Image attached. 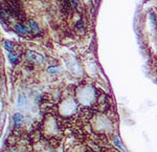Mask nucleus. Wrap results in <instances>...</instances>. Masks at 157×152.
<instances>
[{
	"label": "nucleus",
	"instance_id": "1",
	"mask_svg": "<svg viewBox=\"0 0 157 152\" xmlns=\"http://www.w3.org/2000/svg\"><path fill=\"white\" fill-rule=\"evenodd\" d=\"M28 23H29V29H30L34 34H38V33L40 32V28H39V25H38L37 22L30 20Z\"/></svg>",
	"mask_w": 157,
	"mask_h": 152
},
{
	"label": "nucleus",
	"instance_id": "2",
	"mask_svg": "<svg viewBox=\"0 0 157 152\" xmlns=\"http://www.w3.org/2000/svg\"><path fill=\"white\" fill-rule=\"evenodd\" d=\"M15 31L17 33H19V34H21V35H26L27 33H28L26 27L24 26V25H22V24H17L16 26H15Z\"/></svg>",
	"mask_w": 157,
	"mask_h": 152
},
{
	"label": "nucleus",
	"instance_id": "3",
	"mask_svg": "<svg viewBox=\"0 0 157 152\" xmlns=\"http://www.w3.org/2000/svg\"><path fill=\"white\" fill-rule=\"evenodd\" d=\"M22 119H23V117H22L20 113H16V115H14L13 120H14V122H15V124H16V126H19L20 124H21Z\"/></svg>",
	"mask_w": 157,
	"mask_h": 152
},
{
	"label": "nucleus",
	"instance_id": "4",
	"mask_svg": "<svg viewBox=\"0 0 157 152\" xmlns=\"http://www.w3.org/2000/svg\"><path fill=\"white\" fill-rule=\"evenodd\" d=\"M8 58H10V60H11V62L12 63H17L18 62V60H19V57H18V55H16L15 53H13V51H11V53H8Z\"/></svg>",
	"mask_w": 157,
	"mask_h": 152
},
{
	"label": "nucleus",
	"instance_id": "5",
	"mask_svg": "<svg viewBox=\"0 0 157 152\" xmlns=\"http://www.w3.org/2000/svg\"><path fill=\"white\" fill-rule=\"evenodd\" d=\"M4 47H6L8 51H13V47H14L13 42H11V41H4Z\"/></svg>",
	"mask_w": 157,
	"mask_h": 152
},
{
	"label": "nucleus",
	"instance_id": "6",
	"mask_svg": "<svg viewBox=\"0 0 157 152\" xmlns=\"http://www.w3.org/2000/svg\"><path fill=\"white\" fill-rule=\"evenodd\" d=\"M25 103H26V98H25V96L24 94H20V96H19V105H25Z\"/></svg>",
	"mask_w": 157,
	"mask_h": 152
}]
</instances>
